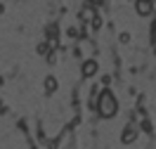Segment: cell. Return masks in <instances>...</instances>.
<instances>
[{"label": "cell", "instance_id": "277c9868", "mask_svg": "<svg viewBox=\"0 0 156 149\" xmlns=\"http://www.w3.org/2000/svg\"><path fill=\"white\" fill-rule=\"evenodd\" d=\"M135 137H137V130H135V126H128V128L123 130V142H133Z\"/></svg>", "mask_w": 156, "mask_h": 149}, {"label": "cell", "instance_id": "6da1fadb", "mask_svg": "<svg viewBox=\"0 0 156 149\" xmlns=\"http://www.w3.org/2000/svg\"><path fill=\"white\" fill-rule=\"evenodd\" d=\"M116 109H118L116 97H114L109 90H104V92L97 97V111H99V116H102V119H111V116L116 114Z\"/></svg>", "mask_w": 156, "mask_h": 149}, {"label": "cell", "instance_id": "8992f818", "mask_svg": "<svg viewBox=\"0 0 156 149\" xmlns=\"http://www.w3.org/2000/svg\"><path fill=\"white\" fill-rule=\"evenodd\" d=\"M80 17H83V21H92L95 19V10H92V7H83Z\"/></svg>", "mask_w": 156, "mask_h": 149}, {"label": "cell", "instance_id": "5b68a950", "mask_svg": "<svg viewBox=\"0 0 156 149\" xmlns=\"http://www.w3.org/2000/svg\"><path fill=\"white\" fill-rule=\"evenodd\" d=\"M45 90H48V92H55V90H57V78H55V76H48V78H45Z\"/></svg>", "mask_w": 156, "mask_h": 149}, {"label": "cell", "instance_id": "52a82bcc", "mask_svg": "<svg viewBox=\"0 0 156 149\" xmlns=\"http://www.w3.org/2000/svg\"><path fill=\"white\" fill-rule=\"evenodd\" d=\"M90 24H92V29H99V26H102V17H97V14H95V19L90 21Z\"/></svg>", "mask_w": 156, "mask_h": 149}, {"label": "cell", "instance_id": "7a4b0ae2", "mask_svg": "<svg viewBox=\"0 0 156 149\" xmlns=\"http://www.w3.org/2000/svg\"><path fill=\"white\" fill-rule=\"evenodd\" d=\"M135 12L142 14V17H147V14L154 12V2L151 0H135Z\"/></svg>", "mask_w": 156, "mask_h": 149}, {"label": "cell", "instance_id": "3957f363", "mask_svg": "<svg viewBox=\"0 0 156 149\" xmlns=\"http://www.w3.org/2000/svg\"><path fill=\"white\" fill-rule=\"evenodd\" d=\"M97 69H99V64L95 59H88V62H83V76H85V78H90V76H95V73H97Z\"/></svg>", "mask_w": 156, "mask_h": 149}, {"label": "cell", "instance_id": "ba28073f", "mask_svg": "<svg viewBox=\"0 0 156 149\" xmlns=\"http://www.w3.org/2000/svg\"><path fill=\"white\" fill-rule=\"evenodd\" d=\"M90 2H92V5H99V2H102V0H90Z\"/></svg>", "mask_w": 156, "mask_h": 149}]
</instances>
